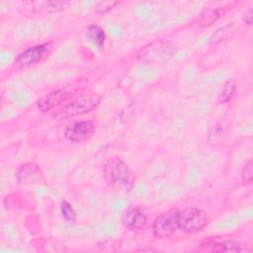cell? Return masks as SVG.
Segmentation results:
<instances>
[{"instance_id": "cell-17", "label": "cell", "mask_w": 253, "mask_h": 253, "mask_svg": "<svg viewBox=\"0 0 253 253\" xmlns=\"http://www.w3.org/2000/svg\"><path fill=\"white\" fill-rule=\"evenodd\" d=\"M69 5H71L70 1H49L46 2L47 10L49 12H58L66 9Z\"/></svg>"}, {"instance_id": "cell-16", "label": "cell", "mask_w": 253, "mask_h": 253, "mask_svg": "<svg viewBox=\"0 0 253 253\" xmlns=\"http://www.w3.org/2000/svg\"><path fill=\"white\" fill-rule=\"evenodd\" d=\"M252 173H253V163L251 160H248L241 169V179L246 184L252 183Z\"/></svg>"}, {"instance_id": "cell-19", "label": "cell", "mask_w": 253, "mask_h": 253, "mask_svg": "<svg viewBox=\"0 0 253 253\" xmlns=\"http://www.w3.org/2000/svg\"><path fill=\"white\" fill-rule=\"evenodd\" d=\"M252 18H253V11L252 9H249L243 16V21L245 22V24H247L248 26H250L252 24Z\"/></svg>"}, {"instance_id": "cell-2", "label": "cell", "mask_w": 253, "mask_h": 253, "mask_svg": "<svg viewBox=\"0 0 253 253\" xmlns=\"http://www.w3.org/2000/svg\"><path fill=\"white\" fill-rule=\"evenodd\" d=\"M101 102V96L95 92H86L71 99V101L56 111L52 118L54 120H64L87 114L94 110Z\"/></svg>"}, {"instance_id": "cell-11", "label": "cell", "mask_w": 253, "mask_h": 253, "mask_svg": "<svg viewBox=\"0 0 253 253\" xmlns=\"http://www.w3.org/2000/svg\"><path fill=\"white\" fill-rule=\"evenodd\" d=\"M240 245H238L237 242L233 240H225V239H218V238H208L205 240L201 247H204L207 250L210 251H216V252H235L240 251L239 248Z\"/></svg>"}, {"instance_id": "cell-6", "label": "cell", "mask_w": 253, "mask_h": 253, "mask_svg": "<svg viewBox=\"0 0 253 253\" xmlns=\"http://www.w3.org/2000/svg\"><path fill=\"white\" fill-rule=\"evenodd\" d=\"M178 213L176 208L169 209L160 213L152 223L153 235L158 239L170 237L178 229Z\"/></svg>"}, {"instance_id": "cell-18", "label": "cell", "mask_w": 253, "mask_h": 253, "mask_svg": "<svg viewBox=\"0 0 253 253\" xmlns=\"http://www.w3.org/2000/svg\"><path fill=\"white\" fill-rule=\"evenodd\" d=\"M117 3L116 1H100L95 4V7L99 13H105L116 6Z\"/></svg>"}, {"instance_id": "cell-9", "label": "cell", "mask_w": 253, "mask_h": 253, "mask_svg": "<svg viewBox=\"0 0 253 253\" xmlns=\"http://www.w3.org/2000/svg\"><path fill=\"white\" fill-rule=\"evenodd\" d=\"M122 222L129 230H140L147 224V215L141 208L132 207L124 212Z\"/></svg>"}, {"instance_id": "cell-15", "label": "cell", "mask_w": 253, "mask_h": 253, "mask_svg": "<svg viewBox=\"0 0 253 253\" xmlns=\"http://www.w3.org/2000/svg\"><path fill=\"white\" fill-rule=\"evenodd\" d=\"M60 213L63 219L69 223H74L76 220V211L72 205L67 201L60 203Z\"/></svg>"}, {"instance_id": "cell-5", "label": "cell", "mask_w": 253, "mask_h": 253, "mask_svg": "<svg viewBox=\"0 0 253 253\" xmlns=\"http://www.w3.org/2000/svg\"><path fill=\"white\" fill-rule=\"evenodd\" d=\"M80 88L81 87L79 81H73L65 84L62 87H59L38 99L37 107L42 113L51 111L52 109L58 107L63 102H65L68 98L73 96V94L79 91Z\"/></svg>"}, {"instance_id": "cell-4", "label": "cell", "mask_w": 253, "mask_h": 253, "mask_svg": "<svg viewBox=\"0 0 253 253\" xmlns=\"http://www.w3.org/2000/svg\"><path fill=\"white\" fill-rule=\"evenodd\" d=\"M209 223L208 213L198 208L189 207L178 213V228L188 234L202 231Z\"/></svg>"}, {"instance_id": "cell-12", "label": "cell", "mask_w": 253, "mask_h": 253, "mask_svg": "<svg viewBox=\"0 0 253 253\" xmlns=\"http://www.w3.org/2000/svg\"><path fill=\"white\" fill-rule=\"evenodd\" d=\"M230 8L229 5L214 8H206L202 11L198 18V25L202 27H209L219 19Z\"/></svg>"}, {"instance_id": "cell-1", "label": "cell", "mask_w": 253, "mask_h": 253, "mask_svg": "<svg viewBox=\"0 0 253 253\" xmlns=\"http://www.w3.org/2000/svg\"><path fill=\"white\" fill-rule=\"evenodd\" d=\"M106 183L114 190L127 193L135 185V176L127 164L120 157H112L103 166Z\"/></svg>"}, {"instance_id": "cell-14", "label": "cell", "mask_w": 253, "mask_h": 253, "mask_svg": "<svg viewBox=\"0 0 253 253\" xmlns=\"http://www.w3.org/2000/svg\"><path fill=\"white\" fill-rule=\"evenodd\" d=\"M234 92H235V83L232 79H229V80H226L222 87H221V90L219 92V95H218V103L219 104H226L227 102H229L233 95H234Z\"/></svg>"}, {"instance_id": "cell-8", "label": "cell", "mask_w": 253, "mask_h": 253, "mask_svg": "<svg viewBox=\"0 0 253 253\" xmlns=\"http://www.w3.org/2000/svg\"><path fill=\"white\" fill-rule=\"evenodd\" d=\"M95 129V124L90 120L75 121L65 126L64 137L71 142H83L92 137Z\"/></svg>"}, {"instance_id": "cell-10", "label": "cell", "mask_w": 253, "mask_h": 253, "mask_svg": "<svg viewBox=\"0 0 253 253\" xmlns=\"http://www.w3.org/2000/svg\"><path fill=\"white\" fill-rule=\"evenodd\" d=\"M16 177L18 182L23 185L36 184L43 179L40 167L35 163L22 164L17 170Z\"/></svg>"}, {"instance_id": "cell-13", "label": "cell", "mask_w": 253, "mask_h": 253, "mask_svg": "<svg viewBox=\"0 0 253 253\" xmlns=\"http://www.w3.org/2000/svg\"><path fill=\"white\" fill-rule=\"evenodd\" d=\"M85 37H86L87 41L90 42L98 49H100V50L104 49L106 34H105V31L101 27H99L97 25H90L87 28Z\"/></svg>"}, {"instance_id": "cell-7", "label": "cell", "mask_w": 253, "mask_h": 253, "mask_svg": "<svg viewBox=\"0 0 253 253\" xmlns=\"http://www.w3.org/2000/svg\"><path fill=\"white\" fill-rule=\"evenodd\" d=\"M53 42H47L30 46L21 51L15 58V63L21 67H27L44 60L52 51Z\"/></svg>"}, {"instance_id": "cell-3", "label": "cell", "mask_w": 253, "mask_h": 253, "mask_svg": "<svg viewBox=\"0 0 253 253\" xmlns=\"http://www.w3.org/2000/svg\"><path fill=\"white\" fill-rule=\"evenodd\" d=\"M175 53L174 45L166 40H156L139 49L136 59L143 64L163 62Z\"/></svg>"}]
</instances>
